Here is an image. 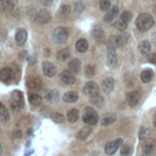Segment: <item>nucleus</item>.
Returning <instances> with one entry per match:
<instances>
[{"label": "nucleus", "instance_id": "39448f33", "mask_svg": "<svg viewBox=\"0 0 156 156\" xmlns=\"http://www.w3.org/2000/svg\"><path fill=\"white\" fill-rule=\"evenodd\" d=\"M27 87L30 89V90H34V91H39L41 88H43V82L39 77L37 76H30L28 77L27 79Z\"/></svg>", "mask_w": 156, "mask_h": 156}, {"label": "nucleus", "instance_id": "4c0bfd02", "mask_svg": "<svg viewBox=\"0 0 156 156\" xmlns=\"http://www.w3.org/2000/svg\"><path fill=\"white\" fill-rule=\"evenodd\" d=\"M149 134H150V130H149L146 127H141V128L139 129V139H140V140H145V139L149 136Z\"/></svg>", "mask_w": 156, "mask_h": 156}, {"label": "nucleus", "instance_id": "3c124183", "mask_svg": "<svg viewBox=\"0 0 156 156\" xmlns=\"http://www.w3.org/2000/svg\"><path fill=\"white\" fill-rule=\"evenodd\" d=\"M155 13H156V6H155Z\"/></svg>", "mask_w": 156, "mask_h": 156}, {"label": "nucleus", "instance_id": "c756f323", "mask_svg": "<svg viewBox=\"0 0 156 156\" xmlns=\"http://www.w3.org/2000/svg\"><path fill=\"white\" fill-rule=\"evenodd\" d=\"M78 117H79V112H78V110H76V108L69 110L68 113H67V119H68L71 123H74V122L78 119Z\"/></svg>", "mask_w": 156, "mask_h": 156}, {"label": "nucleus", "instance_id": "a211bd4d", "mask_svg": "<svg viewBox=\"0 0 156 156\" xmlns=\"http://www.w3.org/2000/svg\"><path fill=\"white\" fill-rule=\"evenodd\" d=\"M45 98H46V100H48L49 102H57L58 99H60V93H58V90L52 89V90H49V91L46 93Z\"/></svg>", "mask_w": 156, "mask_h": 156}, {"label": "nucleus", "instance_id": "9d476101", "mask_svg": "<svg viewBox=\"0 0 156 156\" xmlns=\"http://www.w3.org/2000/svg\"><path fill=\"white\" fill-rule=\"evenodd\" d=\"M60 79L66 85H72L76 82V78H74L73 73L69 72V71H62L61 74H60Z\"/></svg>", "mask_w": 156, "mask_h": 156}, {"label": "nucleus", "instance_id": "dca6fc26", "mask_svg": "<svg viewBox=\"0 0 156 156\" xmlns=\"http://www.w3.org/2000/svg\"><path fill=\"white\" fill-rule=\"evenodd\" d=\"M0 78H1V80L6 82V83L11 82L12 78H13V72H12V69L9 68V67L2 68V69L0 71Z\"/></svg>", "mask_w": 156, "mask_h": 156}, {"label": "nucleus", "instance_id": "a878e982", "mask_svg": "<svg viewBox=\"0 0 156 156\" xmlns=\"http://www.w3.org/2000/svg\"><path fill=\"white\" fill-rule=\"evenodd\" d=\"M116 121V115L115 113H107L102 117V121H101V124L102 126H110L112 124L113 122Z\"/></svg>", "mask_w": 156, "mask_h": 156}, {"label": "nucleus", "instance_id": "473e14b6", "mask_svg": "<svg viewBox=\"0 0 156 156\" xmlns=\"http://www.w3.org/2000/svg\"><path fill=\"white\" fill-rule=\"evenodd\" d=\"M69 56H71V52L68 49H62L57 52V58L60 61H66L67 58H69Z\"/></svg>", "mask_w": 156, "mask_h": 156}, {"label": "nucleus", "instance_id": "a19ab883", "mask_svg": "<svg viewBox=\"0 0 156 156\" xmlns=\"http://www.w3.org/2000/svg\"><path fill=\"white\" fill-rule=\"evenodd\" d=\"M132 17H133V13H132L130 11H123V12H122V15H121V18H122V20H124L127 23L132 21Z\"/></svg>", "mask_w": 156, "mask_h": 156}, {"label": "nucleus", "instance_id": "c9c22d12", "mask_svg": "<svg viewBox=\"0 0 156 156\" xmlns=\"http://www.w3.org/2000/svg\"><path fill=\"white\" fill-rule=\"evenodd\" d=\"M90 101H91V102H93V105H94V106H96V107H100V106L104 104V100H102V98H101L99 94H96V95L91 96V98H90Z\"/></svg>", "mask_w": 156, "mask_h": 156}, {"label": "nucleus", "instance_id": "f257e3e1", "mask_svg": "<svg viewBox=\"0 0 156 156\" xmlns=\"http://www.w3.org/2000/svg\"><path fill=\"white\" fill-rule=\"evenodd\" d=\"M135 23H136V27H138L139 30L146 32L154 26V18L150 13H141V15L138 16Z\"/></svg>", "mask_w": 156, "mask_h": 156}, {"label": "nucleus", "instance_id": "f03ea898", "mask_svg": "<svg viewBox=\"0 0 156 156\" xmlns=\"http://www.w3.org/2000/svg\"><path fill=\"white\" fill-rule=\"evenodd\" d=\"M99 119V116L96 113V111L93 107H87L83 112V121L89 124V126H94Z\"/></svg>", "mask_w": 156, "mask_h": 156}, {"label": "nucleus", "instance_id": "4be33fe9", "mask_svg": "<svg viewBox=\"0 0 156 156\" xmlns=\"http://www.w3.org/2000/svg\"><path fill=\"white\" fill-rule=\"evenodd\" d=\"M154 147H155V141H154V140H147V141H145V144L143 145V154H144L145 156H149V155L152 152Z\"/></svg>", "mask_w": 156, "mask_h": 156}, {"label": "nucleus", "instance_id": "58836bf2", "mask_svg": "<svg viewBox=\"0 0 156 156\" xmlns=\"http://www.w3.org/2000/svg\"><path fill=\"white\" fill-rule=\"evenodd\" d=\"M51 119L55 122V123H61L63 122V115L60 113V112H54L51 115Z\"/></svg>", "mask_w": 156, "mask_h": 156}, {"label": "nucleus", "instance_id": "c03bdc74", "mask_svg": "<svg viewBox=\"0 0 156 156\" xmlns=\"http://www.w3.org/2000/svg\"><path fill=\"white\" fill-rule=\"evenodd\" d=\"M149 61H150L151 63H156V52L150 55V57H149Z\"/></svg>", "mask_w": 156, "mask_h": 156}, {"label": "nucleus", "instance_id": "423d86ee", "mask_svg": "<svg viewBox=\"0 0 156 156\" xmlns=\"http://www.w3.org/2000/svg\"><path fill=\"white\" fill-rule=\"evenodd\" d=\"M122 144H123V140H122L121 138L115 139V140H112V141H110V143L106 144V146H105V152H106L107 155H113V154L117 151V149H118L119 146H122Z\"/></svg>", "mask_w": 156, "mask_h": 156}, {"label": "nucleus", "instance_id": "2eb2a0df", "mask_svg": "<svg viewBox=\"0 0 156 156\" xmlns=\"http://www.w3.org/2000/svg\"><path fill=\"white\" fill-rule=\"evenodd\" d=\"M113 87H115V80L113 78L111 77H107L102 80V90L106 93V94H110L112 90H113Z\"/></svg>", "mask_w": 156, "mask_h": 156}, {"label": "nucleus", "instance_id": "b1692460", "mask_svg": "<svg viewBox=\"0 0 156 156\" xmlns=\"http://www.w3.org/2000/svg\"><path fill=\"white\" fill-rule=\"evenodd\" d=\"M93 37H94L98 41H101V40L104 39V30H102V28H101L99 24H96V26L93 28Z\"/></svg>", "mask_w": 156, "mask_h": 156}, {"label": "nucleus", "instance_id": "7c9ffc66", "mask_svg": "<svg viewBox=\"0 0 156 156\" xmlns=\"http://www.w3.org/2000/svg\"><path fill=\"white\" fill-rule=\"evenodd\" d=\"M127 22L124 21V20H122V18H119V20H116L115 22H113V26L118 29V30H121V32H124L126 29H127Z\"/></svg>", "mask_w": 156, "mask_h": 156}, {"label": "nucleus", "instance_id": "412c9836", "mask_svg": "<svg viewBox=\"0 0 156 156\" xmlns=\"http://www.w3.org/2000/svg\"><path fill=\"white\" fill-rule=\"evenodd\" d=\"M154 78V72L151 69H144L141 71L140 73V79L144 82V83H150Z\"/></svg>", "mask_w": 156, "mask_h": 156}, {"label": "nucleus", "instance_id": "a18cd8bd", "mask_svg": "<svg viewBox=\"0 0 156 156\" xmlns=\"http://www.w3.org/2000/svg\"><path fill=\"white\" fill-rule=\"evenodd\" d=\"M52 1H54V0H41V2H43L44 5H51Z\"/></svg>", "mask_w": 156, "mask_h": 156}, {"label": "nucleus", "instance_id": "ea45409f", "mask_svg": "<svg viewBox=\"0 0 156 156\" xmlns=\"http://www.w3.org/2000/svg\"><path fill=\"white\" fill-rule=\"evenodd\" d=\"M84 9H85V5H84L82 1H76V2H74V11H76L77 13L83 12Z\"/></svg>", "mask_w": 156, "mask_h": 156}, {"label": "nucleus", "instance_id": "6e6552de", "mask_svg": "<svg viewBox=\"0 0 156 156\" xmlns=\"http://www.w3.org/2000/svg\"><path fill=\"white\" fill-rule=\"evenodd\" d=\"M0 7L2 11L13 12L17 9V0H0Z\"/></svg>", "mask_w": 156, "mask_h": 156}, {"label": "nucleus", "instance_id": "ddd939ff", "mask_svg": "<svg viewBox=\"0 0 156 156\" xmlns=\"http://www.w3.org/2000/svg\"><path fill=\"white\" fill-rule=\"evenodd\" d=\"M106 62H107L108 67H111V68L116 67V65H117V54H116L115 49H108L107 50V60H106Z\"/></svg>", "mask_w": 156, "mask_h": 156}, {"label": "nucleus", "instance_id": "bb28decb", "mask_svg": "<svg viewBox=\"0 0 156 156\" xmlns=\"http://www.w3.org/2000/svg\"><path fill=\"white\" fill-rule=\"evenodd\" d=\"M69 13H71V6L69 5H62L61 7H60V10H58V17H61V18H66V17H68L69 16Z\"/></svg>", "mask_w": 156, "mask_h": 156}, {"label": "nucleus", "instance_id": "6ab92c4d", "mask_svg": "<svg viewBox=\"0 0 156 156\" xmlns=\"http://www.w3.org/2000/svg\"><path fill=\"white\" fill-rule=\"evenodd\" d=\"M15 39H16V43L18 45H23L26 43V40H27V32L24 29H18L17 33H16Z\"/></svg>", "mask_w": 156, "mask_h": 156}, {"label": "nucleus", "instance_id": "aec40b11", "mask_svg": "<svg viewBox=\"0 0 156 156\" xmlns=\"http://www.w3.org/2000/svg\"><path fill=\"white\" fill-rule=\"evenodd\" d=\"M78 100V93L77 91H67L66 94H63V101L65 102H68V104H71V102H76Z\"/></svg>", "mask_w": 156, "mask_h": 156}, {"label": "nucleus", "instance_id": "9b49d317", "mask_svg": "<svg viewBox=\"0 0 156 156\" xmlns=\"http://www.w3.org/2000/svg\"><path fill=\"white\" fill-rule=\"evenodd\" d=\"M43 72H44V74L48 76V77H54V76L56 74V66H55L54 63H51V62L45 61V62L43 63Z\"/></svg>", "mask_w": 156, "mask_h": 156}, {"label": "nucleus", "instance_id": "1a4fd4ad", "mask_svg": "<svg viewBox=\"0 0 156 156\" xmlns=\"http://www.w3.org/2000/svg\"><path fill=\"white\" fill-rule=\"evenodd\" d=\"M50 20H51V16L46 10H40L35 16V21L38 24H46Z\"/></svg>", "mask_w": 156, "mask_h": 156}, {"label": "nucleus", "instance_id": "e433bc0d", "mask_svg": "<svg viewBox=\"0 0 156 156\" xmlns=\"http://www.w3.org/2000/svg\"><path fill=\"white\" fill-rule=\"evenodd\" d=\"M132 155V146L128 144H124L121 147V156H130Z\"/></svg>", "mask_w": 156, "mask_h": 156}, {"label": "nucleus", "instance_id": "393cba45", "mask_svg": "<svg viewBox=\"0 0 156 156\" xmlns=\"http://www.w3.org/2000/svg\"><path fill=\"white\" fill-rule=\"evenodd\" d=\"M88 48H89V44H88V41L85 39H79L76 43V49L79 52H85L88 50Z\"/></svg>", "mask_w": 156, "mask_h": 156}, {"label": "nucleus", "instance_id": "c85d7f7f", "mask_svg": "<svg viewBox=\"0 0 156 156\" xmlns=\"http://www.w3.org/2000/svg\"><path fill=\"white\" fill-rule=\"evenodd\" d=\"M90 132H91V128H90V127H83V128H82V129L78 132L77 138H78L79 140H84L87 136H89Z\"/></svg>", "mask_w": 156, "mask_h": 156}, {"label": "nucleus", "instance_id": "5701e85b", "mask_svg": "<svg viewBox=\"0 0 156 156\" xmlns=\"http://www.w3.org/2000/svg\"><path fill=\"white\" fill-rule=\"evenodd\" d=\"M139 51H140L141 55H149L150 51H151V45H150V43L146 41V40L141 41V43L139 44Z\"/></svg>", "mask_w": 156, "mask_h": 156}, {"label": "nucleus", "instance_id": "f3484780", "mask_svg": "<svg viewBox=\"0 0 156 156\" xmlns=\"http://www.w3.org/2000/svg\"><path fill=\"white\" fill-rule=\"evenodd\" d=\"M68 68L73 72V73H78L82 68V63H80V60L79 58H72L68 63Z\"/></svg>", "mask_w": 156, "mask_h": 156}, {"label": "nucleus", "instance_id": "2f4dec72", "mask_svg": "<svg viewBox=\"0 0 156 156\" xmlns=\"http://www.w3.org/2000/svg\"><path fill=\"white\" fill-rule=\"evenodd\" d=\"M117 39H118V46H119V48H122V46H124V45L128 43L129 34H128V33H126V32H122V34H121L119 37H117Z\"/></svg>", "mask_w": 156, "mask_h": 156}, {"label": "nucleus", "instance_id": "37998d69", "mask_svg": "<svg viewBox=\"0 0 156 156\" xmlns=\"http://www.w3.org/2000/svg\"><path fill=\"white\" fill-rule=\"evenodd\" d=\"M94 74H95V68H94V66L88 65V66L85 67V76H87V77H93Z\"/></svg>", "mask_w": 156, "mask_h": 156}, {"label": "nucleus", "instance_id": "09e8293b", "mask_svg": "<svg viewBox=\"0 0 156 156\" xmlns=\"http://www.w3.org/2000/svg\"><path fill=\"white\" fill-rule=\"evenodd\" d=\"M152 40H154V43H155V44H156V34H155V35H154V38H152Z\"/></svg>", "mask_w": 156, "mask_h": 156}, {"label": "nucleus", "instance_id": "f8f14e48", "mask_svg": "<svg viewBox=\"0 0 156 156\" xmlns=\"http://www.w3.org/2000/svg\"><path fill=\"white\" fill-rule=\"evenodd\" d=\"M126 100L129 106H135L140 100V94L138 91H129L126 95Z\"/></svg>", "mask_w": 156, "mask_h": 156}, {"label": "nucleus", "instance_id": "4468645a", "mask_svg": "<svg viewBox=\"0 0 156 156\" xmlns=\"http://www.w3.org/2000/svg\"><path fill=\"white\" fill-rule=\"evenodd\" d=\"M117 15H118V7L117 6H112V9H108L107 13L105 15L104 21L106 23H111V22H113L116 20V16Z\"/></svg>", "mask_w": 156, "mask_h": 156}, {"label": "nucleus", "instance_id": "f704fd0d", "mask_svg": "<svg viewBox=\"0 0 156 156\" xmlns=\"http://www.w3.org/2000/svg\"><path fill=\"white\" fill-rule=\"evenodd\" d=\"M9 119H10V113H9V111H7L5 107L0 106V121H1V122H7Z\"/></svg>", "mask_w": 156, "mask_h": 156}, {"label": "nucleus", "instance_id": "49530a36", "mask_svg": "<svg viewBox=\"0 0 156 156\" xmlns=\"http://www.w3.org/2000/svg\"><path fill=\"white\" fill-rule=\"evenodd\" d=\"M16 135V138H21V132H18V130H16V132H13V136Z\"/></svg>", "mask_w": 156, "mask_h": 156}, {"label": "nucleus", "instance_id": "79ce46f5", "mask_svg": "<svg viewBox=\"0 0 156 156\" xmlns=\"http://www.w3.org/2000/svg\"><path fill=\"white\" fill-rule=\"evenodd\" d=\"M111 6L110 0H100V10L101 11H107Z\"/></svg>", "mask_w": 156, "mask_h": 156}, {"label": "nucleus", "instance_id": "de8ad7c7", "mask_svg": "<svg viewBox=\"0 0 156 156\" xmlns=\"http://www.w3.org/2000/svg\"><path fill=\"white\" fill-rule=\"evenodd\" d=\"M152 124H154V127H156V113H155V116H154V119H152Z\"/></svg>", "mask_w": 156, "mask_h": 156}, {"label": "nucleus", "instance_id": "cd10ccee", "mask_svg": "<svg viewBox=\"0 0 156 156\" xmlns=\"http://www.w3.org/2000/svg\"><path fill=\"white\" fill-rule=\"evenodd\" d=\"M28 99H29V102L33 105V106H38V105H40L41 104V101H43V98L39 95V94H29V96H28Z\"/></svg>", "mask_w": 156, "mask_h": 156}, {"label": "nucleus", "instance_id": "7ed1b4c3", "mask_svg": "<svg viewBox=\"0 0 156 156\" xmlns=\"http://www.w3.org/2000/svg\"><path fill=\"white\" fill-rule=\"evenodd\" d=\"M52 38H54L55 43H57V44H63V43L67 40V38H68V30H67V28H65V27H57V28L54 30Z\"/></svg>", "mask_w": 156, "mask_h": 156}, {"label": "nucleus", "instance_id": "72a5a7b5", "mask_svg": "<svg viewBox=\"0 0 156 156\" xmlns=\"http://www.w3.org/2000/svg\"><path fill=\"white\" fill-rule=\"evenodd\" d=\"M118 46V39L115 35H111L107 39V49H116Z\"/></svg>", "mask_w": 156, "mask_h": 156}, {"label": "nucleus", "instance_id": "0eeeda50", "mask_svg": "<svg viewBox=\"0 0 156 156\" xmlns=\"http://www.w3.org/2000/svg\"><path fill=\"white\" fill-rule=\"evenodd\" d=\"M83 91H84V94H85L87 96L91 98V96L99 94V87H98V84L94 83V82H88V83L84 85Z\"/></svg>", "mask_w": 156, "mask_h": 156}, {"label": "nucleus", "instance_id": "8fccbe9b", "mask_svg": "<svg viewBox=\"0 0 156 156\" xmlns=\"http://www.w3.org/2000/svg\"><path fill=\"white\" fill-rule=\"evenodd\" d=\"M1 150H2V149H1V145H0V154H1Z\"/></svg>", "mask_w": 156, "mask_h": 156}, {"label": "nucleus", "instance_id": "20e7f679", "mask_svg": "<svg viewBox=\"0 0 156 156\" xmlns=\"http://www.w3.org/2000/svg\"><path fill=\"white\" fill-rule=\"evenodd\" d=\"M11 107L13 111H20L23 107V96L21 91H15L11 98Z\"/></svg>", "mask_w": 156, "mask_h": 156}]
</instances>
